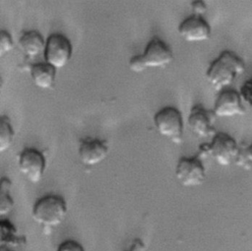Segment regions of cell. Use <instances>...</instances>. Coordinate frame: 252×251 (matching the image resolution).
Masks as SVG:
<instances>
[{
	"instance_id": "6da1fadb",
	"label": "cell",
	"mask_w": 252,
	"mask_h": 251,
	"mask_svg": "<svg viewBox=\"0 0 252 251\" xmlns=\"http://www.w3.org/2000/svg\"><path fill=\"white\" fill-rule=\"evenodd\" d=\"M246 69L244 60L230 50H224L211 62L206 72L208 83L218 92L227 89Z\"/></svg>"
},
{
	"instance_id": "7a4b0ae2",
	"label": "cell",
	"mask_w": 252,
	"mask_h": 251,
	"mask_svg": "<svg viewBox=\"0 0 252 251\" xmlns=\"http://www.w3.org/2000/svg\"><path fill=\"white\" fill-rule=\"evenodd\" d=\"M67 204L63 197L47 194L39 198L32 206V217L46 233L60 225L67 216Z\"/></svg>"
},
{
	"instance_id": "3957f363",
	"label": "cell",
	"mask_w": 252,
	"mask_h": 251,
	"mask_svg": "<svg viewBox=\"0 0 252 251\" xmlns=\"http://www.w3.org/2000/svg\"><path fill=\"white\" fill-rule=\"evenodd\" d=\"M240 152V144L230 135L223 132H217L209 144H202L199 147L197 156L203 160L211 157L221 166H228L235 161Z\"/></svg>"
},
{
	"instance_id": "277c9868",
	"label": "cell",
	"mask_w": 252,
	"mask_h": 251,
	"mask_svg": "<svg viewBox=\"0 0 252 251\" xmlns=\"http://www.w3.org/2000/svg\"><path fill=\"white\" fill-rule=\"evenodd\" d=\"M157 131L175 144L182 142L183 120L181 112L172 106H165L154 115Z\"/></svg>"
},
{
	"instance_id": "5b68a950",
	"label": "cell",
	"mask_w": 252,
	"mask_h": 251,
	"mask_svg": "<svg viewBox=\"0 0 252 251\" xmlns=\"http://www.w3.org/2000/svg\"><path fill=\"white\" fill-rule=\"evenodd\" d=\"M44 60L55 69L68 64L72 57L73 47L68 37L62 33H52L46 39L44 48Z\"/></svg>"
},
{
	"instance_id": "8992f818",
	"label": "cell",
	"mask_w": 252,
	"mask_h": 251,
	"mask_svg": "<svg viewBox=\"0 0 252 251\" xmlns=\"http://www.w3.org/2000/svg\"><path fill=\"white\" fill-rule=\"evenodd\" d=\"M175 177L184 187L200 186L206 179V168L202 159L198 156L181 157L175 167Z\"/></svg>"
},
{
	"instance_id": "52a82bcc",
	"label": "cell",
	"mask_w": 252,
	"mask_h": 251,
	"mask_svg": "<svg viewBox=\"0 0 252 251\" xmlns=\"http://www.w3.org/2000/svg\"><path fill=\"white\" fill-rule=\"evenodd\" d=\"M22 174L32 183H38L46 168V159L41 152L35 148H26L22 151L18 160Z\"/></svg>"
},
{
	"instance_id": "ba28073f",
	"label": "cell",
	"mask_w": 252,
	"mask_h": 251,
	"mask_svg": "<svg viewBox=\"0 0 252 251\" xmlns=\"http://www.w3.org/2000/svg\"><path fill=\"white\" fill-rule=\"evenodd\" d=\"M138 56L145 70L147 68L165 67L174 59L171 48L158 37H154L147 44L144 53Z\"/></svg>"
},
{
	"instance_id": "9c48e42d",
	"label": "cell",
	"mask_w": 252,
	"mask_h": 251,
	"mask_svg": "<svg viewBox=\"0 0 252 251\" xmlns=\"http://www.w3.org/2000/svg\"><path fill=\"white\" fill-rule=\"evenodd\" d=\"M213 112L216 117L242 116L246 113L245 106L239 92L233 89H224L218 94Z\"/></svg>"
},
{
	"instance_id": "30bf717a",
	"label": "cell",
	"mask_w": 252,
	"mask_h": 251,
	"mask_svg": "<svg viewBox=\"0 0 252 251\" xmlns=\"http://www.w3.org/2000/svg\"><path fill=\"white\" fill-rule=\"evenodd\" d=\"M216 115L213 110L205 108L202 104L194 105L188 116V125L190 130L199 138L214 137L217 132L215 129Z\"/></svg>"
},
{
	"instance_id": "8fae6325",
	"label": "cell",
	"mask_w": 252,
	"mask_h": 251,
	"mask_svg": "<svg viewBox=\"0 0 252 251\" xmlns=\"http://www.w3.org/2000/svg\"><path fill=\"white\" fill-rule=\"evenodd\" d=\"M78 155L80 160L88 166H94L104 160L108 155L106 141L87 137L80 140Z\"/></svg>"
},
{
	"instance_id": "7c38bea8",
	"label": "cell",
	"mask_w": 252,
	"mask_h": 251,
	"mask_svg": "<svg viewBox=\"0 0 252 251\" xmlns=\"http://www.w3.org/2000/svg\"><path fill=\"white\" fill-rule=\"evenodd\" d=\"M178 32L188 42H200L211 37V27L202 17L192 15L183 20L178 26Z\"/></svg>"
},
{
	"instance_id": "4fadbf2b",
	"label": "cell",
	"mask_w": 252,
	"mask_h": 251,
	"mask_svg": "<svg viewBox=\"0 0 252 251\" xmlns=\"http://www.w3.org/2000/svg\"><path fill=\"white\" fill-rule=\"evenodd\" d=\"M45 44L46 40H44L41 33L36 31H25L19 39L21 50L30 59L36 57L41 51H44Z\"/></svg>"
},
{
	"instance_id": "5bb4252c",
	"label": "cell",
	"mask_w": 252,
	"mask_h": 251,
	"mask_svg": "<svg viewBox=\"0 0 252 251\" xmlns=\"http://www.w3.org/2000/svg\"><path fill=\"white\" fill-rule=\"evenodd\" d=\"M30 73L33 84L39 89L46 90L54 84L56 69L46 62L32 64Z\"/></svg>"
},
{
	"instance_id": "9a60e30c",
	"label": "cell",
	"mask_w": 252,
	"mask_h": 251,
	"mask_svg": "<svg viewBox=\"0 0 252 251\" xmlns=\"http://www.w3.org/2000/svg\"><path fill=\"white\" fill-rule=\"evenodd\" d=\"M26 237L19 234L17 227L6 219H2L0 221V247L14 248L26 244Z\"/></svg>"
},
{
	"instance_id": "2e32d148",
	"label": "cell",
	"mask_w": 252,
	"mask_h": 251,
	"mask_svg": "<svg viewBox=\"0 0 252 251\" xmlns=\"http://www.w3.org/2000/svg\"><path fill=\"white\" fill-rule=\"evenodd\" d=\"M12 183L9 178L3 177L0 183V216L4 218L14 208V200L11 196Z\"/></svg>"
},
{
	"instance_id": "e0dca14e",
	"label": "cell",
	"mask_w": 252,
	"mask_h": 251,
	"mask_svg": "<svg viewBox=\"0 0 252 251\" xmlns=\"http://www.w3.org/2000/svg\"><path fill=\"white\" fill-rule=\"evenodd\" d=\"M15 137L11 120L8 116L3 115L0 121V152L4 153L13 144Z\"/></svg>"
},
{
	"instance_id": "ac0fdd59",
	"label": "cell",
	"mask_w": 252,
	"mask_h": 251,
	"mask_svg": "<svg viewBox=\"0 0 252 251\" xmlns=\"http://www.w3.org/2000/svg\"><path fill=\"white\" fill-rule=\"evenodd\" d=\"M14 48V41L11 34L2 30L0 32V56H4L6 53Z\"/></svg>"
},
{
	"instance_id": "d6986e66",
	"label": "cell",
	"mask_w": 252,
	"mask_h": 251,
	"mask_svg": "<svg viewBox=\"0 0 252 251\" xmlns=\"http://www.w3.org/2000/svg\"><path fill=\"white\" fill-rule=\"evenodd\" d=\"M239 94L241 95L242 100L252 107V78L245 81L242 84Z\"/></svg>"
},
{
	"instance_id": "ffe728a7",
	"label": "cell",
	"mask_w": 252,
	"mask_h": 251,
	"mask_svg": "<svg viewBox=\"0 0 252 251\" xmlns=\"http://www.w3.org/2000/svg\"><path fill=\"white\" fill-rule=\"evenodd\" d=\"M56 251H86V250L80 242L76 240L68 239L61 242L58 245Z\"/></svg>"
},
{
	"instance_id": "44dd1931",
	"label": "cell",
	"mask_w": 252,
	"mask_h": 251,
	"mask_svg": "<svg viewBox=\"0 0 252 251\" xmlns=\"http://www.w3.org/2000/svg\"><path fill=\"white\" fill-rule=\"evenodd\" d=\"M191 8L193 11V15L202 16L207 12V5L202 0H195L191 2Z\"/></svg>"
},
{
	"instance_id": "7402d4cb",
	"label": "cell",
	"mask_w": 252,
	"mask_h": 251,
	"mask_svg": "<svg viewBox=\"0 0 252 251\" xmlns=\"http://www.w3.org/2000/svg\"><path fill=\"white\" fill-rule=\"evenodd\" d=\"M146 249H147L146 244L140 238H135L132 241L131 246L129 248V250H131V251H146Z\"/></svg>"
},
{
	"instance_id": "603a6c76",
	"label": "cell",
	"mask_w": 252,
	"mask_h": 251,
	"mask_svg": "<svg viewBox=\"0 0 252 251\" xmlns=\"http://www.w3.org/2000/svg\"><path fill=\"white\" fill-rule=\"evenodd\" d=\"M246 149H247V153H248V156H249V158L252 162V144L250 145H246Z\"/></svg>"
},
{
	"instance_id": "cb8c5ba5",
	"label": "cell",
	"mask_w": 252,
	"mask_h": 251,
	"mask_svg": "<svg viewBox=\"0 0 252 251\" xmlns=\"http://www.w3.org/2000/svg\"><path fill=\"white\" fill-rule=\"evenodd\" d=\"M0 251H13V250L9 249V248H5V247H0Z\"/></svg>"
},
{
	"instance_id": "d4e9b609",
	"label": "cell",
	"mask_w": 252,
	"mask_h": 251,
	"mask_svg": "<svg viewBox=\"0 0 252 251\" xmlns=\"http://www.w3.org/2000/svg\"><path fill=\"white\" fill-rule=\"evenodd\" d=\"M125 251H131V250H125Z\"/></svg>"
}]
</instances>
